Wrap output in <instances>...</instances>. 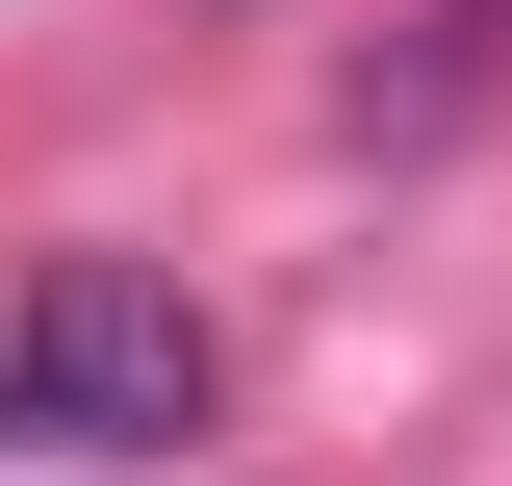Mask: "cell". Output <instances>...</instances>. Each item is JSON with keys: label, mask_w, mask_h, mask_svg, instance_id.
Listing matches in <instances>:
<instances>
[{"label": "cell", "mask_w": 512, "mask_h": 486, "mask_svg": "<svg viewBox=\"0 0 512 486\" xmlns=\"http://www.w3.org/2000/svg\"><path fill=\"white\" fill-rule=\"evenodd\" d=\"M205 410H231V333L154 256H26L0 282V435L26 461H180Z\"/></svg>", "instance_id": "obj_1"}]
</instances>
